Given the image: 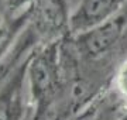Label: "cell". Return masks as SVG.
I'll list each match as a JSON object with an SVG mask.
<instances>
[{
  "instance_id": "8992f818",
  "label": "cell",
  "mask_w": 127,
  "mask_h": 120,
  "mask_svg": "<svg viewBox=\"0 0 127 120\" xmlns=\"http://www.w3.org/2000/svg\"><path fill=\"white\" fill-rule=\"evenodd\" d=\"M10 38H11V31H10V28L6 27V26H0V54L3 52L6 45L9 44Z\"/></svg>"
},
{
  "instance_id": "277c9868",
  "label": "cell",
  "mask_w": 127,
  "mask_h": 120,
  "mask_svg": "<svg viewBox=\"0 0 127 120\" xmlns=\"http://www.w3.org/2000/svg\"><path fill=\"white\" fill-rule=\"evenodd\" d=\"M21 81L23 74H18L0 92V120H18L21 115Z\"/></svg>"
},
{
  "instance_id": "3957f363",
  "label": "cell",
  "mask_w": 127,
  "mask_h": 120,
  "mask_svg": "<svg viewBox=\"0 0 127 120\" xmlns=\"http://www.w3.org/2000/svg\"><path fill=\"white\" fill-rule=\"evenodd\" d=\"M127 0H82L71 19V28L78 34L103 23L122 9Z\"/></svg>"
},
{
  "instance_id": "5b68a950",
  "label": "cell",
  "mask_w": 127,
  "mask_h": 120,
  "mask_svg": "<svg viewBox=\"0 0 127 120\" xmlns=\"http://www.w3.org/2000/svg\"><path fill=\"white\" fill-rule=\"evenodd\" d=\"M114 82H116V88L120 92V95L127 99V60L120 65Z\"/></svg>"
},
{
  "instance_id": "7a4b0ae2",
  "label": "cell",
  "mask_w": 127,
  "mask_h": 120,
  "mask_svg": "<svg viewBox=\"0 0 127 120\" xmlns=\"http://www.w3.org/2000/svg\"><path fill=\"white\" fill-rule=\"evenodd\" d=\"M28 78L32 96L38 105L45 103L58 89L59 83V62L58 45L51 44L34 57L28 66Z\"/></svg>"
},
{
  "instance_id": "52a82bcc",
  "label": "cell",
  "mask_w": 127,
  "mask_h": 120,
  "mask_svg": "<svg viewBox=\"0 0 127 120\" xmlns=\"http://www.w3.org/2000/svg\"><path fill=\"white\" fill-rule=\"evenodd\" d=\"M120 120H127V112H126V115L123 116V117H122V119H120Z\"/></svg>"
},
{
  "instance_id": "6da1fadb",
  "label": "cell",
  "mask_w": 127,
  "mask_h": 120,
  "mask_svg": "<svg viewBox=\"0 0 127 120\" xmlns=\"http://www.w3.org/2000/svg\"><path fill=\"white\" fill-rule=\"evenodd\" d=\"M127 30V1L117 13L104 20L103 23L88 31L78 34V51L89 60H96L107 54Z\"/></svg>"
}]
</instances>
